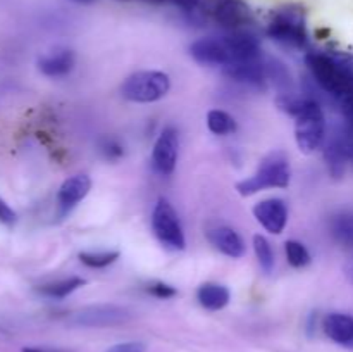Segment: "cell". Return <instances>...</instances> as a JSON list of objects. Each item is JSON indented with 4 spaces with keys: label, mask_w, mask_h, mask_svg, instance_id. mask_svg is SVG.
Segmentation results:
<instances>
[{
    "label": "cell",
    "mask_w": 353,
    "mask_h": 352,
    "mask_svg": "<svg viewBox=\"0 0 353 352\" xmlns=\"http://www.w3.org/2000/svg\"><path fill=\"white\" fill-rule=\"evenodd\" d=\"M38 68H40V71L45 76H50V78L65 76L74 68V54H72V50H68V48L55 50L52 54L38 59Z\"/></svg>",
    "instance_id": "obj_17"
},
{
    "label": "cell",
    "mask_w": 353,
    "mask_h": 352,
    "mask_svg": "<svg viewBox=\"0 0 353 352\" xmlns=\"http://www.w3.org/2000/svg\"><path fill=\"white\" fill-rule=\"evenodd\" d=\"M224 41L230 50L231 62H243L261 59V43L257 38L247 31H233L224 37Z\"/></svg>",
    "instance_id": "obj_13"
},
{
    "label": "cell",
    "mask_w": 353,
    "mask_h": 352,
    "mask_svg": "<svg viewBox=\"0 0 353 352\" xmlns=\"http://www.w3.org/2000/svg\"><path fill=\"white\" fill-rule=\"evenodd\" d=\"M148 292L159 299H169V297L176 295V289H172L171 285H165V283H152V285H148Z\"/></svg>",
    "instance_id": "obj_26"
},
{
    "label": "cell",
    "mask_w": 353,
    "mask_h": 352,
    "mask_svg": "<svg viewBox=\"0 0 353 352\" xmlns=\"http://www.w3.org/2000/svg\"><path fill=\"white\" fill-rule=\"evenodd\" d=\"M286 257L293 268H303L310 262V254L305 248V245L296 240L286 242Z\"/></svg>",
    "instance_id": "obj_24"
},
{
    "label": "cell",
    "mask_w": 353,
    "mask_h": 352,
    "mask_svg": "<svg viewBox=\"0 0 353 352\" xmlns=\"http://www.w3.org/2000/svg\"><path fill=\"white\" fill-rule=\"evenodd\" d=\"M341 109H343L345 117L353 123V88L341 97Z\"/></svg>",
    "instance_id": "obj_28"
},
{
    "label": "cell",
    "mask_w": 353,
    "mask_h": 352,
    "mask_svg": "<svg viewBox=\"0 0 353 352\" xmlns=\"http://www.w3.org/2000/svg\"><path fill=\"white\" fill-rule=\"evenodd\" d=\"M119 257L117 251H105V252H81L79 254V261L88 268H105V266L112 264L116 259Z\"/></svg>",
    "instance_id": "obj_23"
},
{
    "label": "cell",
    "mask_w": 353,
    "mask_h": 352,
    "mask_svg": "<svg viewBox=\"0 0 353 352\" xmlns=\"http://www.w3.org/2000/svg\"><path fill=\"white\" fill-rule=\"evenodd\" d=\"M331 233L343 247H353V214H338L331 221Z\"/></svg>",
    "instance_id": "obj_20"
},
{
    "label": "cell",
    "mask_w": 353,
    "mask_h": 352,
    "mask_svg": "<svg viewBox=\"0 0 353 352\" xmlns=\"http://www.w3.org/2000/svg\"><path fill=\"white\" fill-rule=\"evenodd\" d=\"M254 248L255 255L259 259V264L265 273H271L274 269V251H272L271 244L262 235H255L254 237Z\"/></svg>",
    "instance_id": "obj_22"
},
{
    "label": "cell",
    "mask_w": 353,
    "mask_h": 352,
    "mask_svg": "<svg viewBox=\"0 0 353 352\" xmlns=\"http://www.w3.org/2000/svg\"><path fill=\"white\" fill-rule=\"evenodd\" d=\"M131 317V313L126 307L121 306H90L85 309L78 311L72 316V323L76 326H86V328H103V326H114V324L126 323Z\"/></svg>",
    "instance_id": "obj_7"
},
{
    "label": "cell",
    "mask_w": 353,
    "mask_h": 352,
    "mask_svg": "<svg viewBox=\"0 0 353 352\" xmlns=\"http://www.w3.org/2000/svg\"><path fill=\"white\" fill-rule=\"evenodd\" d=\"M290 162L283 152H272L259 166L257 173L236 185L241 195H254L265 188H285L290 185Z\"/></svg>",
    "instance_id": "obj_2"
},
{
    "label": "cell",
    "mask_w": 353,
    "mask_h": 352,
    "mask_svg": "<svg viewBox=\"0 0 353 352\" xmlns=\"http://www.w3.org/2000/svg\"><path fill=\"white\" fill-rule=\"evenodd\" d=\"M90 188H92V179L86 175H76L71 176L69 179H65V182L62 183L57 195L61 213L65 214L68 211H71L79 200H83L88 195Z\"/></svg>",
    "instance_id": "obj_14"
},
{
    "label": "cell",
    "mask_w": 353,
    "mask_h": 352,
    "mask_svg": "<svg viewBox=\"0 0 353 352\" xmlns=\"http://www.w3.org/2000/svg\"><path fill=\"white\" fill-rule=\"evenodd\" d=\"M268 35L286 45H295V47L305 45L307 31L302 10L295 9V7H286V9L276 12L269 23Z\"/></svg>",
    "instance_id": "obj_6"
},
{
    "label": "cell",
    "mask_w": 353,
    "mask_h": 352,
    "mask_svg": "<svg viewBox=\"0 0 353 352\" xmlns=\"http://www.w3.org/2000/svg\"><path fill=\"white\" fill-rule=\"evenodd\" d=\"M324 333L333 342L353 347V316L341 313L327 314L324 317Z\"/></svg>",
    "instance_id": "obj_16"
},
{
    "label": "cell",
    "mask_w": 353,
    "mask_h": 352,
    "mask_svg": "<svg viewBox=\"0 0 353 352\" xmlns=\"http://www.w3.org/2000/svg\"><path fill=\"white\" fill-rule=\"evenodd\" d=\"M83 285H85V280L78 278V276H71V278L59 280V282L48 283V285H41L38 290H40V293L52 297V299H64V297H68L69 293H72Z\"/></svg>",
    "instance_id": "obj_19"
},
{
    "label": "cell",
    "mask_w": 353,
    "mask_h": 352,
    "mask_svg": "<svg viewBox=\"0 0 353 352\" xmlns=\"http://www.w3.org/2000/svg\"><path fill=\"white\" fill-rule=\"evenodd\" d=\"M190 54L196 62L203 66H224L231 64V55L228 45L223 38L203 37L193 41L190 47Z\"/></svg>",
    "instance_id": "obj_8"
},
{
    "label": "cell",
    "mask_w": 353,
    "mask_h": 352,
    "mask_svg": "<svg viewBox=\"0 0 353 352\" xmlns=\"http://www.w3.org/2000/svg\"><path fill=\"white\" fill-rule=\"evenodd\" d=\"M226 75L231 79L240 83L254 86H264V83L269 79L268 62H262L261 59L255 61H243V62H231L224 68Z\"/></svg>",
    "instance_id": "obj_12"
},
{
    "label": "cell",
    "mask_w": 353,
    "mask_h": 352,
    "mask_svg": "<svg viewBox=\"0 0 353 352\" xmlns=\"http://www.w3.org/2000/svg\"><path fill=\"white\" fill-rule=\"evenodd\" d=\"M147 345L143 342H124V344H116L107 349L105 352H145Z\"/></svg>",
    "instance_id": "obj_25"
},
{
    "label": "cell",
    "mask_w": 353,
    "mask_h": 352,
    "mask_svg": "<svg viewBox=\"0 0 353 352\" xmlns=\"http://www.w3.org/2000/svg\"><path fill=\"white\" fill-rule=\"evenodd\" d=\"M305 61L316 81L326 92L336 97H343L353 88L352 55L312 52V54L307 55Z\"/></svg>",
    "instance_id": "obj_1"
},
{
    "label": "cell",
    "mask_w": 353,
    "mask_h": 352,
    "mask_svg": "<svg viewBox=\"0 0 353 352\" xmlns=\"http://www.w3.org/2000/svg\"><path fill=\"white\" fill-rule=\"evenodd\" d=\"M152 228L162 245L172 251L185 248V233H183L179 217L174 207L165 199H159V202L155 204L154 214H152Z\"/></svg>",
    "instance_id": "obj_5"
},
{
    "label": "cell",
    "mask_w": 353,
    "mask_h": 352,
    "mask_svg": "<svg viewBox=\"0 0 353 352\" xmlns=\"http://www.w3.org/2000/svg\"><path fill=\"white\" fill-rule=\"evenodd\" d=\"M207 238H209L210 244L217 248L219 252H223L228 257H241L245 254V244L241 240L240 235L230 226H216L212 230L207 231Z\"/></svg>",
    "instance_id": "obj_15"
},
{
    "label": "cell",
    "mask_w": 353,
    "mask_h": 352,
    "mask_svg": "<svg viewBox=\"0 0 353 352\" xmlns=\"http://www.w3.org/2000/svg\"><path fill=\"white\" fill-rule=\"evenodd\" d=\"M295 138L302 152H314L323 145L326 137V117L317 102H305L295 114Z\"/></svg>",
    "instance_id": "obj_3"
},
{
    "label": "cell",
    "mask_w": 353,
    "mask_h": 352,
    "mask_svg": "<svg viewBox=\"0 0 353 352\" xmlns=\"http://www.w3.org/2000/svg\"><path fill=\"white\" fill-rule=\"evenodd\" d=\"M199 302L209 311H219L230 302V290L219 283H203L196 292Z\"/></svg>",
    "instance_id": "obj_18"
},
{
    "label": "cell",
    "mask_w": 353,
    "mask_h": 352,
    "mask_svg": "<svg viewBox=\"0 0 353 352\" xmlns=\"http://www.w3.org/2000/svg\"><path fill=\"white\" fill-rule=\"evenodd\" d=\"M169 76L161 71H140L126 78L121 86L124 99L131 102H155L169 92Z\"/></svg>",
    "instance_id": "obj_4"
},
{
    "label": "cell",
    "mask_w": 353,
    "mask_h": 352,
    "mask_svg": "<svg viewBox=\"0 0 353 352\" xmlns=\"http://www.w3.org/2000/svg\"><path fill=\"white\" fill-rule=\"evenodd\" d=\"M23 352H48V351H43V349H37V347H24Z\"/></svg>",
    "instance_id": "obj_30"
},
{
    "label": "cell",
    "mask_w": 353,
    "mask_h": 352,
    "mask_svg": "<svg viewBox=\"0 0 353 352\" xmlns=\"http://www.w3.org/2000/svg\"><path fill=\"white\" fill-rule=\"evenodd\" d=\"M212 16L217 23L228 30H240L252 21L248 6L241 0H217L212 9Z\"/></svg>",
    "instance_id": "obj_10"
},
{
    "label": "cell",
    "mask_w": 353,
    "mask_h": 352,
    "mask_svg": "<svg viewBox=\"0 0 353 352\" xmlns=\"http://www.w3.org/2000/svg\"><path fill=\"white\" fill-rule=\"evenodd\" d=\"M178 131L174 128H165L157 138L154 145V154H152V162L154 168L157 169L161 175H171L176 168V161H178Z\"/></svg>",
    "instance_id": "obj_9"
},
{
    "label": "cell",
    "mask_w": 353,
    "mask_h": 352,
    "mask_svg": "<svg viewBox=\"0 0 353 352\" xmlns=\"http://www.w3.org/2000/svg\"><path fill=\"white\" fill-rule=\"evenodd\" d=\"M207 126L216 135H230L236 130V121L224 110L214 109L207 114Z\"/></svg>",
    "instance_id": "obj_21"
},
{
    "label": "cell",
    "mask_w": 353,
    "mask_h": 352,
    "mask_svg": "<svg viewBox=\"0 0 353 352\" xmlns=\"http://www.w3.org/2000/svg\"><path fill=\"white\" fill-rule=\"evenodd\" d=\"M154 3H174V6L181 7L185 10H192L199 6V0H148Z\"/></svg>",
    "instance_id": "obj_29"
},
{
    "label": "cell",
    "mask_w": 353,
    "mask_h": 352,
    "mask_svg": "<svg viewBox=\"0 0 353 352\" xmlns=\"http://www.w3.org/2000/svg\"><path fill=\"white\" fill-rule=\"evenodd\" d=\"M17 216L16 213L12 211V207L6 202V200L0 197V223L3 224H14L16 223Z\"/></svg>",
    "instance_id": "obj_27"
},
{
    "label": "cell",
    "mask_w": 353,
    "mask_h": 352,
    "mask_svg": "<svg viewBox=\"0 0 353 352\" xmlns=\"http://www.w3.org/2000/svg\"><path fill=\"white\" fill-rule=\"evenodd\" d=\"M78 2H88V0H78Z\"/></svg>",
    "instance_id": "obj_31"
},
{
    "label": "cell",
    "mask_w": 353,
    "mask_h": 352,
    "mask_svg": "<svg viewBox=\"0 0 353 352\" xmlns=\"http://www.w3.org/2000/svg\"><path fill=\"white\" fill-rule=\"evenodd\" d=\"M254 216L271 233H281L288 221V209L281 199H268L254 207Z\"/></svg>",
    "instance_id": "obj_11"
}]
</instances>
